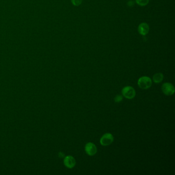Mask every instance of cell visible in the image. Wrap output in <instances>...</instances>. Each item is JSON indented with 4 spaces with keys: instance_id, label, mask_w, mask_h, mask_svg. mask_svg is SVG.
I'll use <instances>...</instances> for the list:
<instances>
[{
    "instance_id": "obj_2",
    "label": "cell",
    "mask_w": 175,
    "mask_h": 175,
    "mask_svg": "<svg viewBox=\"0 0 175 175\" xmlns=\"http://www.w3.org/2000/svg\"><path fill=\"white\" fill-rule=\"evenodd\" d=\"M123 96L128 99H132L136 96V91L133 87L128 86L123 88L122 91Z\"/></svg>"
},
{
    "instance_id": "obj_6",
    "label": "cell",
    "mask_w": 175,
    "mask_h": 175,
    "mask_svg": "<svg viewBox=\"0 0 175 175\" xmlns=\"http://www.w3.org/2000/svg\"><path fill=\"white\" fill-rule=\"evenodd\" d=\"M76 161L74 157L72 156H67L64 159V164L68 168H72L75 167Z\"/></svg>"
},
{
    "instance_id": "obj_10",
    "label": "cell",
    "mask_w": 175,
    "mask_h": 175,
    "mask_svg": "<svg viewBox=\"0 0 175 175\" xmlns=\"http://www.w3.org/2000/svg\"><path fill=\"white\" fill-rule=\"evenodd\" d=\"M71 1L72 4L76 6L80 5L82 2V0H71Z\"/></svg>"
},
{
    "instance_id": "obj_3",
    "label": "cell",
    "mask_w": 175,
    "mask_h": 175,
    "mask_svg": "<svg viewBox=\"0 0 175 175\" xmlns=\"http://www.w3.org/2000/svg\"><path fill=\"white\" fill-rule=\"evenodd\" d=\"M114 140V137L111 134L106 133L100 139V144L103 146H109L113 142Z\"/></svg>"
},
{
    "instance_id": "obj_4",
    "label": "cell",
    "mask_w": 175,
    "mask_h": 175,
    "mask_svg": "<svg viewBox=\"0 0 175 175\" xmlns=\"http://www.w3.org/2000/svg\"><path fill=\"white\" fill-rule=\"evenodd\" d=\"M162 91L165 95L167 96H171L175 93V88L173 84L170 83H165L162 85Z\"/></svg>"
},
{
    "instance_id": "obj_8",
    "label": "cell",
    "mask_w": 175,
    "mask_h": 175,
    "mask_svg": "<svg viewBox=\"0 0 175 175\" xmlns=\"http://www.w3.org/2000/svg\"><path fill=\"white\" fill-rule=\"evenodd\" d=\"M163 75L162 73H157L153 76V81L156 83H159L163 80Z\"/></svg>"
},
{
    "instance_id": "obj_7",
    "label": "cell",
    "mask_w": 175,
    "mask_h": 175,
    "mask_svg": "<svg viewBox=\"0 0 175 175\" xmlns=\"http://www.w3.org/2000/svg\"><path fill=\"white\" fill-rule=\"evenodd\" d=\"M138 30L140 35H146L149 33V25L147 23H141L139 25Z\"/></svg>"
},
{
    "instance_id": "obj_5",
    "label": "cell",
    "mask_w": 175,
    "mask_h": 175,
    "mask_svg": "<svg viewBox=\"0 0 175 175\" xmlns=\"http://www.w3.org/2000/svg\"><path fill=\"white\" fill-rule=\"evenodd\" d=\"M85 151L86 154L90 156H94L97 152V148L94 144L89 142L85 146Z\"/></svg>"
},
{
    "instance_id": "obj_1",
    "label": "cell",
    "mask_w": 175,
    "mask_h": 175,
    "mask_svg": "<svg viewBox=\"0 0 175 175\" xmlns=\"http://www.w3.org/2000/svg\"><path fill=\"white\" fill-rule=\"evenodd\" d=\"M138 86L142 89H149L152 86V81L150 78L146 76H144L140 78L138 81Z\"/></svg>"
},
{
    "instance_id": "obj_11",
    "label": "cell",
    "mask_w": 175,
    "mask_h": 175,
    "mask_svg": "<svg viewBox=\"0 0 175 175\" xmlns=\"http://www.w3.org/2000/svg\"><path fill=\"white\" fill-rule=\"evenodd\" d=\"M123 100L122 96L121 95H118L116 96V97L115 98V101L117 102V103H119L120 102L122 101Z\"/></svg>"
},
{
    "instance_id": "obj_9",
    "label": "cell",
    "mask_w": 175,
    "mask_h": 175,
    "mask_svg": "<svg viewBox=\"0 0 175 175\" xmlns=\"http://www.w3.org/2000/svg\"><path fill=\"white\" fill-rule=\"evenodd\" d=\"M136 3L141 6L147 5L149 3V0H135Z\"/></svg>"
}]
</instances>
